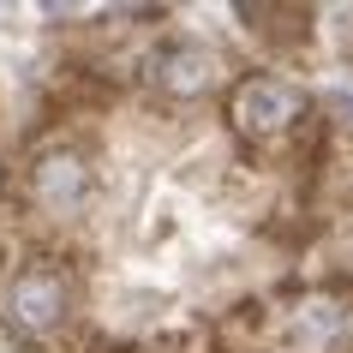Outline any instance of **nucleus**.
I'll return each mask as SVG.
<instances>
[{
    "instance_id": "nucleus-5",
    "label": "nucleus",
    "mask_w": 353,
    "mask_h": 353,
    "mask_svg": "<svg viewBox=\"0 0 353 353\" xmlns=\"http://www.w3.org/2000/svg\"><path fill=\"white\" fill-rule=\"evenodd\" d=\"M330 108L341 114V120H353V84H335V90H330Z\"/></svg>"
},
{
    "instance_id": "nucleus-3",
    "label": "nucleus",
    "mask_w": 353,
    "mask_h": 353,
    "mask_svg": "<svg viewBox=\"0 0 353 353\" xmlns=\"http://www.w3.org/2000/svg\"><path fill=\"white\" fill-rule=\"evenodd\" d=\"M66 317V281L60 270H24L12 288H6V323L24 335H48Z\"/></svg>"
},
{
    "instance_id": "nucleus-2",
    "label": "nucleus",
    "mask_w": 353,
    "mask_h": 353,
    "mask_svg": "<svg viewBox=\"0 0 353 353\" xmlns=\"http://www.w3.org/2000/svg\"><path fill=\"white\" fill-rule=\"evenodd\" d=\"M150 84L162 96H180V102L210 96V84H216V54H210L204 42L174 37V42H162V48L150 54Z\"/></svg>"
},
{
    "instance_id": "nucleus-1",
    "label": "nucleus",
    "mask_w": 353,
    "mask_h": 353,
    "mask_svg": "<svg viewBox=\"0 0 353 353\" xmlns=\"http://www.w3.org/2000/svg\"><path fill=\"white\" fill-rule=\"evenodd\" d=\"M305 114V96L281 78H245L234 90V126L252 132V138H270V132H288Z\"/></svg>"
},
{
    "instance_id": "nucleus-4",
    "label": "nucleus",
    "mask_w": 353,
    "mask_h": 353,
    "mask_svg": "<svg viewBox=\"0 0 353 353\" xmlns=\"http://www.w3.org/2000/svg\"><path fill=\"white\" fill-rule=\"evenodd\" d=\"M30 198H37L48 216H72L84 198H90V168L78 150H48L37 168H30Z\"/></svg>"
}]
</instances>
